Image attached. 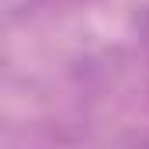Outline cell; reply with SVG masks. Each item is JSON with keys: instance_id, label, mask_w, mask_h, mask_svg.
Listing matches in <instances>:
<instances>
[{"instance_id": "6da1fadb", "label": "cell", "mask_w": 149, "mask_h": 149, "mask_svg": "<svg viewBox=\"0 0 149 149\" xmlns=\"http://www.w3.org/2000/svg\"><path fill=\"white\" fill-rule=\"evenodd\" d=\"M139 38H142V49H146V59H149V7L142 14V21H139Z\"/></svg>"}]
</instances>
